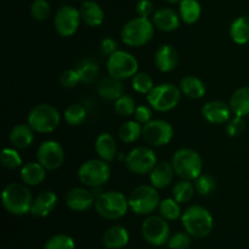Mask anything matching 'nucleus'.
<instances>
[{
	"label": "nucleus",
	"instance_id": "f257e3e1",
	"mask_svg": "<svg viewBox=\"0 0 249 249\" xmlns=\"http://www.w3.org/2000/svg\"><path fill=\"white\" fill-rule=\"evenodd\" d=\"M33 196L26 184L11 182L2 190V206L12 215H26L31 213Z\"/></svg>",
	"mask_w": 249,
	"mask_h": 249
},
{
	"label": "nucleus",
	"instance_id": "f03ea898",
	"mask_svg": "<svg viewBox=\"0 0 249 249\" xmlns=\"http://www.w3.org/2000/svg\"><path fill=\"white\" fill-rule=\"evenodd\" d=\"M181 224L185 231L195 238L209 236L214 228V219L211 212L202 206H191L182 213Z\"/></svg>",
	"mask_w": 249,
	"mask_h": 249
},
{
	"label": "nucleus",
	"instance_id": "7ed1b4c3",
	"mask_svg": "<svg viewBox=\"0 0 249 249\" xmlns=\"http://www.w3.org/2000/svg\"><path fill=\"white\" fill-rule=\"evenodd\" d=\"M155 24L146 17H135L123 26L121 38L130 48H140L152 40L155 36Z\"/></svg>",
	"mask_w": 249,
	"mask_h": 249
},
{
	"label": "nucleus",
	"instance_id": "20e7f679",
	"mask_svg": "<svg viewBox=\"0 0 249 249\" xmlns=\"http://www.w3.org/2000/svg\"><path fill=\"white\" fill-rule=\"evenodd\" d=\"M27 123L34 131L49 134L55 131L61 123V114L56 107L49 104L36 105L29 111Z\"/></svg>",
	"mask_w": 249,
	"mask_h": 249
},
{
	"label": "nucleus",
	"instance_id": "39448f33",
	"mask_svg": "<svg viewBox=\"0 0 249 249\" xmlns=\"http://www.w3.org/2000/svg\"><path fill=\"white\" fill-rule=\"evenodd\" d=\"M175 174L184 180H196L202 174L203 162L197 151L192 148H180L174 153L172 160Z\"/></svg>",
	"mask_w": 249,
	"mask_h": 249
},
{
	"label": "nucleus",
	"instance_id": "423d86ee",
	"mask_svg": "<svg viewBox=\"0 0 249 249\" xmlns=\"http://www.w3.org/2000/svg\"><path fill=\"white\" fill-rule=\"evenodd\" d=\"M97 214L107 220H117L123 218L129 209V201L122 192H102L94 204Z\"/></svg>",
	"mask_w": 249,
	"mask_h": 249
},
{
	"label": "nucleus",
	"instance_id": "0eeeda50",
	"mask_svg": "<svg viewBox=\"0 0 249 249\" xmlns=\"http://www.w3.org/2000/svg\"><path fill=\"white\" fill-rule=\"evenodd\" d=\"M147 102L157 112H169L179 105L181 90L172 83L155 85L147 95Z\"/></svg>",
	"mask_w": 249,
	"mask_h": 249
},
{
	"label": "nucleus",
	"instance_id": "6e6552de",
	"mask_svg": "<svg viewBox=\"0 0 249 249\" xmlns=\"http://www.w3.org/2000/svg\"><path fill=\"white\" fill-rule=\"evenodd\" d=\"M111 178V167L108 162L101 158L89 160L80 165L78 170V179L84 186L102 187Z\"/></svg>",
	"mask_w": 249,
	"mask_h": 249
},
{
	"label": "nucleus",
	"instance_id": "1a4fd4ad",
	"mask_svg": "<svg viewBox=\"0 0 249 249\" xmlns=\"http://www.w3.org/2000/svg\"><path fill=\"white\" fill-rule=\"evenodd\" d=\"M129 208L139 215H150L160 203L157 189L152 185H141L131 191L128 197Z\"/></svg>",
	"mask_w": 249,
	"mask_h": 249
},
{
	"label": "nucleus",
	"instance_id": "9d476101",
	"mask_svg": "<svg viewBox=\"0 0 249 249\" xmlns=\"http://www.w3.org/2000/svg\"><path fill=\"white\" fill-rule=\"evenodd\" d=\"M139 71V62L135 56L124 50H117L108 56L107 60V72L111 77L119 80L133 78Z\"/></svg>",
	"mask_w": 249,
	"mask_h": 249
},
{
	"label": "nucleus",
	"instance_id": "9b49d317",
	"mask_svg": "<svg viewBox=\"0 0 249 249\" xmlns=\"http://www.w3.org/2000/svg\"><path fill=\"white\" fill-rule=\"evenodd\" d=\"M125 167L129 172L136 175L150 174L157 165V156L155 151L146 146H139L133 148L128 156H125Z\"/></svg>",
	"mask_w": 249,
	"mask_h": 249
},
{
	"label": "nucleus",
	"instance_id": "f8f14e48",
	"mask_svg": "<svg viewBox=\"0 0 249 249\" xmlns=\"http://www.w3.org/2000/svg\"><path fill=\"white\" fill-rule=\"evenodd\" d=\"M141 233L148 245L160 247L168 243L170 238L169 224L160 215H150L141 225Z\"/></svg>",
	"mask_w": 249,
	"mask_h": 249
},
{
	"label": "nucleus",
	"instance_id": "ddd939ff",
	"mask_svg": "<svg viewBox=\"0 0 249 249\" xmlns=\"http://www.w3.org/2000/svg\"><path fill=\"white\" fill-rule=\"evenodd\" d=\"M173 136H174V129L172 124L163 119H152L142 126L143 140L151 146L160 147L168 145L173 140Z\"/></svg>",
	"mask_w": 249,
	"mask_h": 249
},
{
	"label": "nucleus",
	"instance_id": "4468645a",
	"mask_svg": "<svg viewBox=\"0 0 249 249\" xmlns=\"http://www.w3.org/2000/svg\"><path fill=\"white\" fill-rule=\"evenodd\" d=\"M82 21L79 10L71 5H65L56 11L53 17L55 31L63 38H70L74 36Z\"/></svg>",
	"mask_w": 249,
	"mask_h": 249
},
{
	"label": "nucleus",
	"instance_id": "2eb2a0df",
	"mask_svg": "<svg viewBox=\"0 0 249 249\" xmlns=\"http://www.w3.org/2000/svg\"><path fill=\"white\" fill-rule=\"evenodd\" d=\"M36 160L46 170L58 169L65 160L62 146L55 140L44 141L36 151Z\"/></svg>",
	"mask_w": 249,
	"mask_h": 249
},
{
	"label": "nucleus",
	"instance_id": "dca6fc26",
	"mask_svg": "<svg viewBox=\"0 0 249 249\" xmlns=\"http://www.w3.org/2000/svg\"><path fill=\"white\" fill-rule=\"evenodd\" d=\"M66 204L73 212H85L94 206L95 197L87 187H73L66 196Z\"/></svg>",
	"mask_w": 249,
	"mask_h": 249
},
{
	"label": "nucleus",
	"instance_id": "f3484780",
	"mask_svg": "<svg viewBox=\"0 0 249 249\" xmlns=\"http://www.w3.org/2000/svg\"><path fill=\"white\" fill-rule=\"evenodd\" d=\"M230 105L225 104L219 100H213V101L207 102L202 108V114L204 119L212 124H225L231 119Z\"/></svg>",
	"mask_w": 249,
	"mask_h": 249
},
{
	"label": "nucleus",
	"instance_id": "a211bd4d",
	"mask_svg": "<svg viewBox=\"0 0 249 249\" xmlns=\"http://www.w3.org/2000/svg\"><path fill=\"white\" fill-rule=\"evenodd\" d=\"M179 62L177 49L170 44H163L155 53L156 67L163 73H169L177 68Z\"/></svg>",
	"mask_w": 249,
	"mask_h": 249
},
{
	"label": "nucleus",
	"instance_id": "6ab92c4d",
	"mask_svg": "<svg viewBox=\"0 0 249 249\" xmlns=\"http://www.w3.org/2000/svg\"><path fill=\"white\" fill-rule=\"evenodd\" d=\"M180 19V15L170 7L158 9L152 15L153 24L162 32H173L179 28Z\"/></svg>",
	"mask_w": 249,
	"mask_h": 249
},
{
	"label": "nucleus",
	"instance_id": "aec40b11",
	"mask_svg": "<svg viewBox=\"0 0 249 249\" xmlns=\"http://www.w3.org/2000/svg\"><path fill=\"white\" fill-rule=\"evenodd\" d=\"M57 196L53 191H43L33 199L31 214L36 218H45L55 209Z\"/></svg>",
	"mask_w": 249,
	"mask_h": 249
},
{
	"label": "nucleus",
	"instance_id": "412c9836",
	"mask_svg": "<svg viewBox=\"0 0 249 249\" xmlns=\"http://www.w3.org/2000/svg\"><path fill=\"white\" fill-rule=\"evenodd\" d=\"M80 16H82V21L87 24L88 27H100L104 23L105 19V12L102 7L97 4L96 1L92 0H84L79 7Z\"/></svg>",
	"mask_w": 249,
	"mask_h": 249
},
{
	"label": "nucleus",
	"instance_id": "4be33fe9",
	"mask_svg": "<svg viewBox=\"0 0 249 249\" xmlns=\"http://www.w3.org/2000/svg\"><path fill=\"white\" fill-rule=\"evenodd\" d=\"M130 236L124 226L113 225L102 235V243L107 249H122L129 243Z\"/></svg>",
	"mask_w": 249,
	"mask_h": 249
},
{
	"label": "nucleus",
	"instance_id": "5701e85b",
	"mask_svg": "<svg viewBox=\"0 0 249 249\" xmlns=\"http://www.w3.org/2000/svg\"><path fill=\"white\" fill-rule=\"evenodd\" d=\"M175 170L169 162L157 163L152 172L150 173V182L156 189H165L169 186L174 179Z\"/></svg>",
	"mask_w": 249,
	"mask_h": 249
},
{
	"label": "nucleus",
	"instance_id": "b1692460",
	"mask_svg": "<svg viewBox=\"0 0 249 249\" xmlns=\"http://www.w3.org/2000/svg\"><path fill=\"white\" fill-rule=\"evenodd\" d=\"M10 142L15 148L18 150H26L33 143L34 141V130L31 128L28 123L16 124L10 131Z\"/></svg>",
	"mask_w": 249,
	"mask_h": 249
},
{
	"label": "nucleus",
	"instance_id": "393cba45",
	"mask_svg": "<svg viewBox=\"0 0 249 249\" xmlns=\"http://www.w3.org/2000/svg\"><path fill=\"white\" fill-rule=\"evenodd\" d=\"M19 177L27 186H38L45 180L46 169L39 162H29L22 165Z\"/></svg>",
	"mask_w": 249,
	"mask_h": 249
},
{
	"label": "nucleus",
	"instance_id": "a878e982",
	"mask_svg": "<svg viewBox=\"0 0 249 249\" xmlns=\"http://www.w3.org/2000/svg\"><path fill=\"white\" fill-rule=\"evenodd\" d=\"M97 92L100 97L107 101H116L124 92V85L122 80L113 77H105L97 84Z\"/></svg>",
	"mask_w": 249,
	"mask_h": 249
},
{
	"label": "nucleus",
	"instance_id": "bb28decb",
	"mask_svg": "<svg viewBox=\"0 0 249 249\" xmlns=\"http://www.w3.org/2000/svg\"><path fill=\"white\" fill-rule=\"evenodd\" d=\"M95 151L101 160L112 162L117 157V143L109 133H102L95 140Z\"/></svg>",
	"mask_w": 249,
	"mask_h": 249
},
{
	"label": "nucleus",
	"instance_id": "cd10ccee",
	"mask_svg": "<svg viewBox=\"0 0 249 249\" xmlns=\"http://www.w3.org/2000/svg\"><path fill=\"white\" fill-rule=\"evenodd\" d=\"M179 88L181 90V94L192 100L202 99L207 91L204 83L195 75H187V77L182 78L180 80Z\"/></svg>",
	"mask_w": 249,
	"mask_h": 249
},
{
	"label": "nucleus",
	"instance_id": "c85d7f7f",
	"mask_svg": "<svg viewBox=\"0 0 249 249\" xmlns=\"http://www.w3.org/2000/svg\"><path fill=\"white\" fill-rule=\"evenodd\" d=\"M230 108L235 116L248 117L249 116V87H242L236 90L230 97Z\"/></svg>",
	"mask_w": 249,
	"mask_h": 249
},
{
	"label": "nucleus",
	"instance_id": "c756f323",
	"mask_svg": "<svg viewBox=\"0 0 249 249\" xmlns=\"http://www.w3.org/2000/svg\"><path fill=\"white\" fill-rule=\"evenodd\" d=\"M230 36L238 45L249 43V16H240L233 19L230 26Z\"/></svg>",
	"mask_w": 249,
	"mask_h": 249
},
{
	"label": "nucleus",
	"instance_id": "7c9ffc66",
	"mask_svg": "<svg viewBox=\"0 0 249 249\" xmlns=\"http://www.w3.org/2000/svg\"><path fill=\"white\" fill-rule=\"evenodd\" d=\"M202 14V7L197 0H181L179 4V15L182 22L187 24L196 23Z\"/></svg>",
	"mask_w": 249,
	"mask_h": 249
},
{
	"label": "nucleus",
	"instance_id": "2f4dec72",
	"mask_svg": "<svg viewBox=\"0 0 249 249\" xmlns=\"http://www.w3.org/2000/svg\"><path fill=\"white\" fill-rule=\"evenodd\" d=\"M79 75L80 83L83 84H91L96 80L99 74V66L90 58H83L77 63L74 68Z\"/></svg>",
	"mask_w": 249,
	"mask_h": 249
},
{
	"label": "nucleus",
	"instance_id": "473e14b6",
	"mask_svg": "<svg viewBox=\"0 0 249 249\" xmlns=\"http://www.w3.org/2000/svg\"><path fill=\"white\" fill-rule=\"evenodd\" d=\"M118 136L121 141L125 143H133L142 136V126L136 121L124 122L118 130Z\"/></svg>",
	"mask_w": 249,
	"mask_h": 249
},
{
	"label": "nucleus",
	"instance_id": "72a5a7b5",
	"mask_svg": "<svg viewBox=\"0 0 249 249\" xmlns=\"http://www.w3.org/2000/svg\"><path fill=\"white\" fill-rule=\"evenodd\" d=\"M195 185L190 180H180L173 187V198L177 202L187 203L192 199L195 195Z\"/></svg>",
	"mask_w": 249,
	"mask_h": 249
},
{
	"label": "nucleus",
	"instance_id": "f704fd0d",
	"mask_svg": "<svg viewBox=\"0 0 249 249\" xmlns=\"http://www.w3.org/2000/svg\"><path fill=\"white\" fill-rule=\"evenodd\" d=\"M158 211H160V215L168 221H174L181 218L182 215L180 203L175 201L174 198L162 199L160 206H158Z\"/></svg>",
	"mask_w": 249,
	"mask_h": 249
},
{
	"label": "nucleus",
	"instance_id": "c9c22d12",
	"mask_svg": "<svg viewBox=\"0 0 249 249\" xmlns=\"http://www.w3.org/2000/svg\"><path fill=\"white\" fill-rule=\"evenodd\" d=\"M87 108L80 104H72L65 109V121L70 124L71 126H78L83 124L87 119Z\"/></svg>",
	"mask_w": 249,
	"mask_h": 249
},
{
	"label": "nucleus",
	"instance_id": "e433bc0d",
	"mask_svg": "<svg viewBox=\"0 0 249 249\" xmlns=\"http://www.w3.org/2000/svg\"><path fill=\"white\" fill-rule=\"evenodd\" d=\"M131 79H133L131 80L133 89L136 92H139V94L147 95L155 88V83H153L152 77L148 73L138 72Z\"/></svg>",
	"mask_w": 249,
	"mask_h": 249
},
{
	"label": "nucleus",
	"instance_id": "4c0bfd02",
	"mask_svg": "<svg viewBox=\"0 0 249 249\" xmlns=\"http://www.w3.org/2000/svg\"><path fill=\"white\" fill-rule=\"evenodd\" d=\"M136 109L135 101L130 95L123 94L121 97L114 101V111L121 117H130L134 116Z\"/></svg>",
	"mask_w": 249,
	"mask_h": 249
},
{
	"label": "nucleus",
	"instance_id": "58836bf2",
	"mask_svg": "<svg viewBox=\"0 0 249 249\" xmlns=\"http://www.w3.org/2000/svg\"><path fill=\"white\" fill-rule=\"evenodd\" d=\"M2 167L10 170H16L22 167V158L16 148H4L0 155Z\"/></svg>",
	"mask_w": 249,
	"mask_h": 249
},
{
	"label": "nucleus",
	"instance_id": "ea45409f",
	"mask_svg": "<svg viewBox=\"0 0 249 249\" xmlns=\"http://www.w3.org/2000/svg\"><path fill=\"white\" fill-rule=\"evenodd\" d=\"M44 249H75V242L66 233H57L46 241Z\"/></svg>",
	"mask_w": 249,
	"mask_h": 249
},
{
	"label": "nucleus",
	"instance_id": "a19ab883",
	"mask_svg": "<svg viewBox=\"0 0 249 249\" xmlns=\"http://www.w3.org/2000/svg\"><path fill=\"white\" fill-rule=\"evenodd\" d=\"M215 187V179L212 175L201 174L195 180V189L201 196H209V195L213 194Z\"/></svg>",
	"mask_w": 249,
	"mask_h": 249
},
{
	"label": "nucleus",
	"instance_id": "79ce46f5",
	"mask_svg": "<svg viewBox=\"0 0 249 249\" xmlns=\"http://www.w3.org/2000/svg\"><path fill=\"white\" fill-rule=\"evenodd\" d=\"M31 15L36 21H45L50 15V4L46 0H34L31 5Z\"/></svg>",
	"mask_w": 249,
	"mask_h": 249
},
{
	"label": "nucleus",
	"instance_id": "37998d69",
	"mask_svg": "<svg viewBox=\"0 0 249 249\" xmlns=\"http://www.w3.org/2000/svg\"><path fill=\"white\" fill-rule=\"evenodd\" d=\"M191 237L189 233L185 232H177L175 235L170 236L168 241V247L169 249H187L191 246Z\"/></svg>",
	"mask_w": 249,
	"mask_h": 249
},
{
	"label": "nucleus",
	"instance_id": "c03bdc74",
	"mask_svg": "<svg viewBox=\"0 0 249 249\" xmlns=\"http://www.w3.org/2000/svg\"><path fill=\"white\" fill-rule=\"evenodd\" d=\"M246 130V122L243 117L235 116L233 118H231L228 122V125H226V133L230 138H237L241 134H243V131Z\"/></svg>",
	"mask_w": 249,
	"mask_h": 249
},
{
	"label": "nucleus",
	"instance_id": "a18cd8bd",
	"mask_svg": "<svg viewBox=\"0 0 249 249\" xmlns=\"http://www.w3.org/2000/svg\"><path fill=\"white\" fill-rule=\"evenodd\" d=\"M60 83L66 89H72L77 87L78 83H80L79 75H78L75 70H66L63 71L62 74L60 75Z\"/></svg>",
	"mask_w": 249,
	"mask_h": 249
},
{
	"label": "nucleus",
	"instance_id": "49530a36",
	"mask_svg": "<svg viewBox=\"0 0 249 249\" xmlns=\"http://www.w3.org/2000/svg\"><path fill=\"white\" fill-rule=\"evenodd\" d=\"M152 107L146 106V105H140V106L136 107L135 113H134V118L140 124H147L148 122L152 121Z\"/></svg>",
	"mask_w": 249,
	"mask_h": 249
},
{
	"label": "nucleus",
	"instance_id": "de8ad7c7",
	"mask_svg": "<svg viewBox=\"0 0 249 249\" xmlns=\"http://www.w3.org/2000/svg\"><path fill=\"white\" fill-rule=\"evenodd\" d=\"M135 10H136V14H138V16L146 17V18H148L151 15H153L152 1H151V0H139V1L136 2Z\"/></svg>",
	"mask_w": 249,
	"mask_h": 249
},
{
	"label": "nucleus",
	"instance_id": "09e8293b",
	"mask_svg": "<svg viewBox=\"0 0 249 249\" xmlns=\"http://www.w3.org/2000/svg\"><path fill=\"white\" fill-rule=\"evenodd\" d=\"M100 48H101V51L104 55L111 56L112 53H114L118 50V44H117V41L114 40V39L105 38L102 39L101 46H100Z\"/></svg>",
	"mask_w": 249,
	"mask_h": 249
},
{
	"label": "nucleus",
	"instance_id": "8fccbe9b",
	"mask_svg": "<svg viewBox=\"0 0 249 249\" xmlns=\"http://www.w3.org/2000/svg\"><path fill=\"white\" fill-rule=\"evenodd\" d=\"M165 1L169 2V4H172V5H175V4H180V1H181V0H165Z\"/></svg>",
	"mask_w": 249,
	"mask_h": 249
}]
</instances>
